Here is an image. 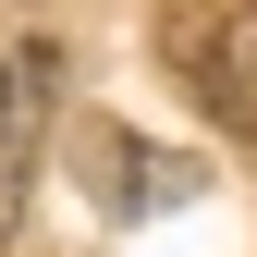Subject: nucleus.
<instances>
[{"instance_id":"f257e3e1","label":"nucleus","mask_w":257,"mask_h":257,"mask_svg":"<svg viewBox=\"0 0 257 257\" xmlns=\"http://www.w3.org/2000/svg\"><path fill=\"white\" fill-rule=\"evenodd\" d=\"M159 61L196 86L208 122L257 135V0H159Z\"/></svg>"},{"instance_id":"f03ea898","label":"nucleus","mask_w":257,"mask_h":257,"mask_svg":"<svg viewBox=\"0 0 257 257\" xmlns=\"http://www.w3.org/2000/svg\"><path fill=\"white\" fill-rule=\"evenodd\" d=\"M49 122H61V49L49 37H0V245H13L25 208H37Z\"/></svg>"}]
</instances>
